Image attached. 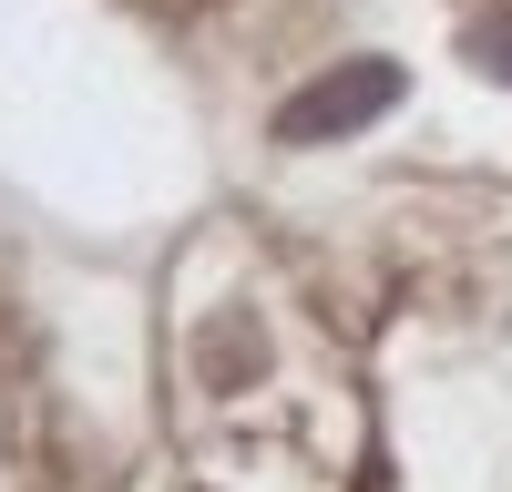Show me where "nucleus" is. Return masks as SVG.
Listing matches in <instances>:
<instances>
[{"label": "nucleus", "instance_id": "1", "mask_svg": "<svg viewBox=\"0 0 512 492\" xmlns=\"http://www.w3.org/2000/svg\"><path fill=\"white\" fill-rule=\"evenodd\" d=\"M390 103H400V62H338L308 93L277 103V144H338V134H359V123H379Z\"/></svg>", "mask_w": 512, "mask_h": 492}, {"label": "nucleus", "instance_id": "2", "mask_svg": "<svg viewBox=\"0 0 512 492\" xmlns=\"http://www.w3.org/2000/svg\"><path fill=\"white\" fill-rule=\"evenodd\" d=\"M246 369H267V339H256L246 318H216V328H205V380H216V390H236Z\"/></svg>", "mask_w": 512, "mask_h": 492}, {"label": "nucleus", "instance_id": "3", "mask_svg": "<svg viewBox=\"0 0 512 492\" xmlns=\"http://www.w3.org/2000/svg\"><path fill=\"white\" fill-rule=\"evenodd\" d=\"M461 62H472L482 82H512V11H482L472 31H461Z\"/></svg>", "mask_w": 512, "mask_h": 492}]
</instances>
